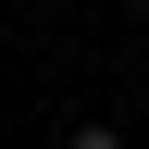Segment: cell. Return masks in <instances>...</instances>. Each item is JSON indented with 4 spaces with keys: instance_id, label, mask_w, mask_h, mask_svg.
Wrapping results in <instances>:
<instances>
[{
    "instance_id": "cell-2",
    "label": "cell",
    "mask_w": 149,
    "mask_h": 149,
    "mask_svg": "<svg viewBox=\"0 0 149 149\" xmlns=\"http://www.w3.org/2000/svg\"><path fill=\"white\" fill-rule=\"evenodd\" d=\"M124 13H149V0H124Z\"/></svg>"
},
{
    "instance_id": "cell-1",
    "label": "cell",
    "mask_w": 149,
    "mask_h": 149,
    "mask_svg": "<svg viewBox=\"0 0 149 149\" xmlns=\"http://www.w3.org/2000/svg\"><path fill=\"white\" fill-rule=\"evenodd\" d=\"M74 149H124V137H112V124H74Z\"/></svg>"
}]
</instances>
